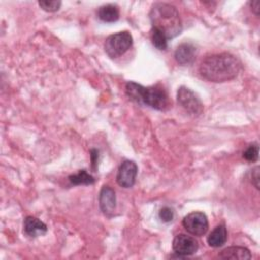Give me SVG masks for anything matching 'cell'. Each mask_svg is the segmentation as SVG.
Wrapping results in <instances>:
<instances>
[{"instance_id": "obj_1", "label": "cell", "mask_w": 260, "mask_h": 260, "mask_svg": "<svg viewBox=\"0 0 260 260\" xmlns=\"http://www.w3.org/2000/svg\"><path fill=\"white\" fill-rule=\"evenodd\" d=\"M241 69V62L230 53L213 54L204 58L199 66L201 76L211 82L234 79Z\"/></svg>"}, {"instance_id": "obj_2", "label": "cell", "mask_w": 260, "mask_h": 260, "mask_svg": "<svg viewBox=\"0 0 260 260\" xmlns=\"http://www.w3.org/2000/svg\"><path fill=\"white\" fill-rule=\"evenodd\" d=\"M152 28L161 31L167 38L173 39L182 31V20L177 8L169 3L156 2L149 11Z\"/></svg>"}, {"instance_id": "obj_3", "label": "cell", "mask_w": 260, "mask_h": 260, "mask_svg": "<svg viewBox=\"0 0 260 260\" xmlns=\"http://www.w3.org/2000/svg\"><path fill=\"white\" fill-rule=\"evenodd\" d=\"M126 94L130 100L152 109L164 111L169 107V96L162 87L143 86L134 81H128L125 86Z\"/></svg>"}, {"instance_id": "obj_4", "label": "cell", "mask_w": 260, "mask_h": 260, "mask_svg": "<svg viewBox=\"0 0 260 260\" xmlns=\"http://www.w3.org/2000/svg\"><path fill=\"white\" fill-rule=\"evenodd\" d=\"M133 39L129 31H119L110 35L104 44V49L110 58H118L124 55L132 46Z\"/></svg>"}, {"instance_id": "obj_5", "label": "cell", "mask_w": 260, "mask_h": 260, "mask_svg": "<svg viewBox=\"0 0 260 260\" xmlns=\"http://www.w3.org/2000/svg\"><path fill=\"white\" fill-rule=\"evenodd\" d=\"M179 105L190 115L199 116L203 111V105L198 95L186 86H180L177 91Z\"/></svg>"}, {"instance_id": "obj_6", "label": "cell", "mask_w": 260, "mask_h": 260, "mask_svg": "<svg viewBox=\"0 0 260 260\" xmlns=\"http://www.w3.org/2000/svg\"><path fill=\"white\" fill-rule=\"evenodd\" d=\"M182 224L184 229L193 236H203L208 230V219L205 213L200 211H193L187 214L183 220Z\"/></svg>"}, {"instance_id": "obj_7", "label": "cell", "mask_w": 260, "mask_h": 260, "mask_svg": "<svg viewBox=\"0 0 260 260\" xmlns=\"http://www.w3.org/2000/svg\"><path fill=\"white\" fill-rule=\"evenodd\" d=\"M173 250L181 258L191 256L197 252L198 242L191 236L178 234L173 240Z\"/></svg>"}, {"instance_id": "obj_8", "label": "cell", "mask_w": 260, "mask_h": 260, "mask_svg": "<svg viewBox=\"0 0 260 260\" xmlns=\"http://www.w3.org/2000/svg\"><path fill=\"white\" fill-rule=\"evenodd\" d=\"M137 172H138L137 165L133 160H129V159L124 160L118 169V173L116 177V181L118 185L123 188L133 187V185L135 184Z\"/></svg>"}, {"instance_id": "obj_9", "label": "cell", "mask_w": 260, "mask_h": 260, "mask_svg": "<svg viewBox=\"0 0 260 260\" xmlns=\"http://www.w3.org/2000/svg\"><path fill=\"white\" fill-rule=\"evenodd\" d=\"M116 193L113 188L108 185H104L100 191L99 204L100 208L105 215L111 216L116 210Z\"/></svg>"}, {"instance_id": "obj_10", "label": "cell", "mask_w": 260, "mask_h": 260, "mask_svg": "<svg viewBox=\"0 0 260 260\" xmlns=\"http://www.w3.org/2000/svg\"><path fill=\"white\" fill-rule=\"evenodd\" d=\"M196 54L197 49L192 43H182L177 47L174 57L180 65H189L195 60Z\"/></svg>"}, {"instance_id": "obj_11", "label": "cell", "mask_w": 260, "mask_h": 260, "mask_svg": "<svg viewBox=\"0 0 260 260\" xmlns=\"http://www.w3.org/2000/svg\"><path fill=\"white\" fill-rule=\"evenodd\" d=\"M47 231V225L35 216H26L23 220V233L30 238L45 235Z\"/></svg>"}, {"instance_id": "obj_12", "label": "cell", "mask_w": 260, "mask_h": 260, "mask_svg": "<svg viewBox=\"0 0 260 260\" xmlns=\"http://www.w3.org/2000/svg\"><path fill=\"white\" fill-rule=\"evenodd\" d=\"M252 257L250 251L241 246H231L223 249L219 254L218 258L220 259H233V260H246Z\"/></svg>"}, {"instance_id": "obj_13", "label": "cell", "mask_w": 260, "mask_h": 260, "mask_svg": "<svg viewBox=\"0 0 260 260\" xmlns=\"http://www.w3.org/2000/svg\"><path fill=\"white\" fill-rule=\"evenodd\" d=\"M228 240V231L224 224L216 225L207 237V244L210 247L218 248L225 244Z\"/></svg>"}, {"instance_id": "obj_14", "label": "cell", "mask_w": 260, "mask_h": 260, "mask_svg": "<svg viewBox=\"0 0 260 260\" xmlns=\"http://www.w3.org/2000/svg\"><path fill=\"white\" fill-rule=\"evenodd\" d=\"M120 11L116 4L108 3L98 9V17L105 22H114L119 19Z\"/></svg>"}, {"instance_id": "obj_15", "label": "cell", "mask_w": 260, "mask_h": 260, "mask_svg": "<svg viewBox=\"0 0 260 260\" xmlns=\"http://www.w3.org/2000/svg\"><path fill=\"white\" fill-rule=\"evenodd\" d=\"M69 181L73 185H91L94 183V178L87 173L86 170H79L76 174L68 177Z\"/></svg>"}, {"instance_id": "obj_16", "label": "cell", "mask_w": 260, "mask_h": 260, "mask_svg": "<svg viewBox=\"0 0 260 260\" xmlns=\"http://www.w3.org/2000/svg\"><path fill=\"white\" fill-rule=\"evenodd\" d=\"M150 39L152 45L158 50H166L168 47V38L159 30L151 28Z\"/></svg>"}, {"instance_id": "obj_17", "label": "cell", "mask_w": 260, "mask_h": 260, "mask_svg": "<svg viewBox=\"0 0 260 260\" xmlns=\"http://www.w3.org/2000/svg\"><path fill=\"white\" fill-rule=\"evenodd\" d=\"M259 154V146L257 143L250 144L246 150L243 152V157L248 161H256L258 159Z\"/></svg>"}, {"instance_id": "obj_18", "label": "cell", "mask_w": 260, "mask_h": 260, "mask_svg": "<svg viewBox=\"0 0 260 260\" xmlns=\"http://www.w3.org/2000/svg\"><path fill=\"white\" fill-rule=\"evenodd\" d=\"M61 4L62 3L59 0H42V1H39L40 7L43 10L47 11V12H55V11L59 10Z\"/></svg>"}, {"instance_id": "obj_19", "label": "cell", "mask_w": 260, "mask_h": 260, "mask_svg": "<svg viewBox=\"0 0 260 260\" xmlns=\"http://www.w3.org/2000/svg\"><path fill=\"white\" fill-rule=\"evenodd\" d=\"M174 209L170 206H164L158 212V217L162 222H170L174 218Z\"/></svg>"}, {"instance_id": "obj_20", "label": "cell", "mask_w": 260, "mask_h": 260, "mask_svg": "<svg viewBox=\"0 0 260 260\" xmlns=\"http://www.w3.org/2000/svg\"><path fill=\"white\" fill-rule=\"evenodd\" d=\"M251 182L255 186V188L259 190V167L253 169L251 174Z\"/></svg>"}, {"instance_id": "obj_21", "label": "cell", "mask_w": 260, "mask_h": 260, "mask_svg": "<svg viewBox=\"0 0 260 260\" xmlns=\"http://www.w3.org/2000/svg\"><path fill=\"white\" fill-rule=\"evenodd\" d=\"M90 158H91V166L93 171L96 170L98 165V158H99V150L98 149H91L90 150Z\"/></svg>"}, {"instance_id": "obj_22", "label": "cell", "mask_w": 260, "mask_h": 260, "mask_svg": "<svg viewBox=\"0 0 260 260\" xmlns=\"http://www.w3.org/2000/svg\"><path fill=\"white\" fill-rule=\"evenodd\" d=\"M251 5V9L252 11L256 14V15H259V10H260V2L259 0H254L250 3Z\"/></svg>"}]
</instances>
